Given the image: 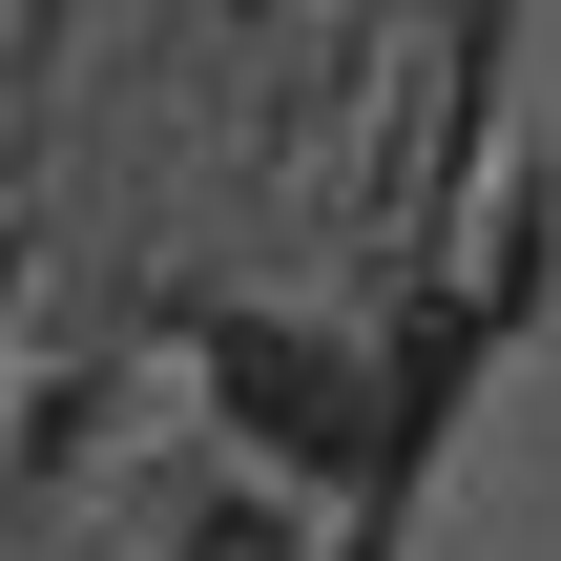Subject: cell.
I'll use <instances>...</instances> for the list:
<instances>
[{"mask_svg": "<svg viewBox=\"0 0 561 561\" xmlns=\"http://www.w3.org/2000/svg\"><path fill=\"white\" fill-rule=\"evenodd\" d=\"M229 416H250L291 479H354V458H375V375H354L333 333H229Z\"/></svg>", "mask_w": 561, "mask_h": 561, "instance_id": "obj_1", "label": "cell"}]
</instances>
